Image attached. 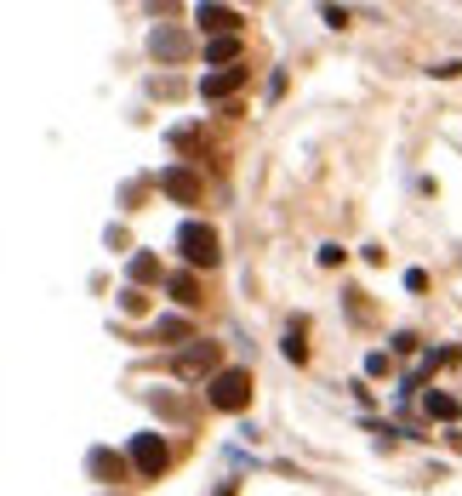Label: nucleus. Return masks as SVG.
<instances>
[{
	"mask_svg": "<svg viewBox=\"0 0 462 496\" xmlns=\"http://www.w3.org/2000/svg\"><path fill=\"white\" fill-rule=\"evenodd\" d=\"M206 399H211L218 411H245V399H252V371H240V365L218 371V377H211V389H206Z\"/></svg>",
	"mask_w": 462,
	"mask_h": 496,
	"instance_id": "f257e3e1",
	"label": "nucleus"
},
{
	"mask_svg": "<svg viewBox=\"0 0 462 496\" xmlns=\"http://www.w3.org/2000/svg\"><path fill=\"white\" fill-rule=\"evenodd\" d=\"M177 252L194 262V269H211L218 262V235H211L206 223H183L177 228Z\"/></svg>",
	"mask_w": 462,
	"mask_h": 496,
	"instance_id": "f03ea898",
	"label": "nucleus"
},
{
	"mask_svg": "<svg viewBox=\"0 0 462 496\" xmlns=\"http://www.w3.org/2000/svg\"><path fill=\"white\" fill-rule=\"evenodd\" d=\"M166 462H172V451H166V440H160V433H137V440H132V468H137V474L160 479Z\"/></svg>",
	"mask_w": 462,
	"mask_h": 496,
	"instance_id": "7ed1b4c3",
	"label": "nucleus"
},
{
	"mask_svg": "<svg viewBox=\"0 0 462 496\" xmlns=\"http://www.w3.org/2000/svg\"><path fill=\"white\" fill-rule=\"evenodd\" d=\"M240 86H245V69H211V74H200V98H235Z\"/></svg>",
	"mask_w": 462,
	"mask_h": 496,
	"instance_id": "20e7f679",
	"label": "nucleus"
},
{
	"mask_svg": "<svg viewBox=\"0 0 462 496\" xmlns=\"http://www.w3.org/2000/svg\"><path fill=\"white\" fill-rule=\"evenodd\" d=\"M211 365H218V343H194L189 354H177V377H200Z\"/></svg>",
	"mask_w": 462,
	"mask_h": 496,
	"instance_id": "39448f33",
	"label": "nucleus"
},
{
	"mask_svg": "<svg viewBox=\"0 0 462 496\" xmlns=\"http://www.w3.org/2000/svg\"><path fill=\"white\" fill-rule=\"evenodd\" d=\"M160 189L172 194V200H183V206H189V200H200V183L183 172V166H172V172H160Z\"/></svg>",
	"mask_w": 462,
	"mask_h": 496,
	"instance_id": "423d86ee",
	"label": "nucleus"
},
{
	"mask_svg": "<svg viewBox=\"0 0 462 496\" xmlns=\"http://www.w3.org/2000/svg\"><path fill=\"white\" fill-rule=\"evenodd\" d=\"M194 18H200V29H218V35H235L240 29V12H228V6H200Z\"/></svg>",
	"mask_w": 462,
	"mask_h": 496,
	"instance_id": "0eeeda50",
	"label": "nucleus"
},
{
	"mask_svg": "<svg viewBox=\"0 0 462 496\" xmlns=\"http://www.w3.org/2000/svg\"><path fill=\"white\" fill-rule=\"evenodd\" d=\"M235 52H240V40H235V35H218V40H206V57H211V64H228Z\"/></svg>",
	"mask_w": 462,
	"mask_h": 496,
	"instance_id": "6e6552de",
	"label": "nucleus"
},
{
	"mask_svg": "<svg viewBox=\"0 0 462 496\" xmlns=\"http://www.w3.org/2000/svg\"><path fill=\"white\" fill-rule=\"evenodd\" d=\"M172 297H177L183 308H194V303H200V286H194V274H177V280H172Z\"/></svg>",
	"mask_w": 462,
	"mask_h": 496,
	"instance_id": "1a4fd4ad",
	"label": "nucleus"
},
{
	"mask_svg": "<svg viewBox=\"0 0 462 496\" xmlns=\"http://www.w3.org/2000/svg\"><path fill=\"white\" fill-rule=\"evenodd\" d=\"M423 406H428V416H440V423H451V416H457V399L451 394H428Z\"/></svg>",
	"mask_w": 462,
	"mask_h": 496,
	"instance_id": "9d476101",
	"label": "nucleus"
},
{
	"mask_svg": "<svg viewBox=\"0 0 462 496\" xmlns=\"http://www.w3.org/2000/svg\"><path fill=\"white\" fill-rule=\"evenodd\" d=\"M154 52H160V57H177V52H183V40L172 35V29H160V35H154Z\"/></svg>",
	"mask_w": 462,
	"mask_h": 496,
	"instance_id": "9b49d317",
	"label": "nucleus"
},
{
	"mask_svg": "<svg viewBox=\"0 0 462 496\" xmlns=\"http://www.w3.org/2000/svg\"><path fill=\"white\" fill-rule=\"evenodd\" d=\"M154 337H166V343H177V337H189V325H183V320H160V325H154Z\"/></svg>",
	"mask_w": 462,
	"mask_h": 496,
	"instance_id": "f8f14e48",
	"label": "nucleus"
},
{
	"mask_svg": "<svg viewBox=\"0 0 462 496\" xmlns=\"http://www.w3.org/2000/svg\"><path fill=\"white\" fill-rule=\"evenodd\" d=\"M91 474H120V457H109V451H91Z\"/></svg>",
	"mask_w": 462,
	"mask_h": 496,
	"instance_id": "ddd939ff",
	"label": "nucleus"
},
{
	"mask_svg": "<svg viewBox=\"0 0 462 496\" xmlns=\"http://www.w3.org/2000/svg\"><path fill=\"white\" fill-rule=\"evenodd\" d=\"M132 280H154V257H132Z\"/></svg>",
	"mask_w": 462,
	"mask_h": 496,
	"instance_id": "4468645a",
	"label": "nucleus"
}]
</instances>
